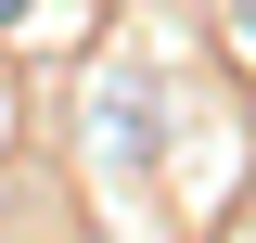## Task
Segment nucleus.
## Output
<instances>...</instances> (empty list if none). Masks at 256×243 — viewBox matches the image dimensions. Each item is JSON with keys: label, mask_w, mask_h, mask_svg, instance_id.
Listing matches in <instances>:
<instances>
[{"label": "nucleus", "mask_w": 256, "mask_h": 243, "mask_svg": "<svg viewBox=\"0 0 256 243\" xmlns=\"http://www.w3.org/2000/svg\"><path fill=\"white\" fill-rule=\"evenodd\" d=\"M13 13H26V0H0V26H13Z\"/></svg>", "instance_id": "nucleus-1"}]
</instances>
